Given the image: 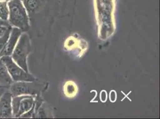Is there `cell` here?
Wrapping results in <instances>:
<instances>
[{
	"label": "cell",
	"instance_id": "cell-11",
	"mask_svg": "<svg viewBox=\"0 0 160 119\" xmlns=\"http://www.w3.org/2000/svg\"><path fill=\"white\" fill-rule=\"evenodd\" d=\"M11 29H12V26L8 27L7 29V31H6V32L0 37V53L3 50L4 47L5 46V45H6V44L7 42V40L9 38Z\"/></svg>",
	"mask_w": 160,
	"mask_h": 119
},
{
	"label": "cell",
	"instance_id": "cell-14",
	"mask_svg": "<svg viewBox=\"0 0 160 119\" xmlns=\"http://www.w3.org/2000/svg\"><path fill=\"white\" fill-rule=\"evenodd\" d=\"M8 88H6V87H0V97L2 96V95L5 93Z\"/></svg>",
	"mask_w": 160,
	"mask_h": 119
},
{
	"label": "cell",
	"instance_id": "cell-16",
	"mask_svg": "<svg viewBox=\"0 0 160 119\" xmlns=\"http://www.w3.org/2000/svg\"><path fill=\"white\" fill-rule=\"evenodd\" d=\"M0 87H1V86H0Z\"/></svg>",
	"mask_w": 160,
	"mask_h": 119
},
{
	"label": "cell",
	"instance_id": "cell-10",
	"mask_svg": "<svg viewBox=\"0 0 160 119\" xmlns=\"http://www.w3.org/2000/svg\"><path fill=\"white\" fill-rule=\"evenodd\" d=\"M9 10L7 1H0V19L8 21Z\"/></svg>",
	"mask_w": 160,
	"mask_h": 119
},
{
	"label": "cell",
	"instance_id": "cell-15",
	"mask_svg": "<svg viewBox=\"0 0 160 119\" xmlns=\"http://www.w3.org/2000/svg\"><path fill=\"white\" fill-rule=\"evenodd\" d=\"M0 1H7V2H8V1H11V0H0Z\"/></svg>",
	"mask_w": 160,
	"mask_h": 119
},
{
	"label": "cell",
	"instance_id": "cell-1",
	"mask_svg": "<svg viewBox=\"0 0 160 119\" xmlns=\"http://www.w3.org/2000/svg\"><path fill=\"white\" fill-rule=\"evenodd\" d=\"M9 14L8 23L10 26L19 28L23 32L30 29V20L25 7L21 0H11L8 2Z\"/></svg>",
	"mask_w": 160,
	"mask_h": 119
},
{
	"label": "cell",
	"instance_id": "cell-12",
	"mask_svg": "<svg viewBox=\"0 0 160 119\" xmlns=\"http://www.w3.org/2000/svg\"><path fill=\"white\" fill-rule=\"evenodd\" d=\"M11 26H0V37L6 32L7 29Z\"/></svg>",
	"mask_w": 160,
	"mask_h": 119
},
{
	"label": "cell",
	"instance_id": "cell-4",
	"mask_svg": "<svg viewBox=\"0 0 160 119\" xmlns=\"http://www.w3.org/2000/svg\"><path fill=\"white\" fill-rule=\"evenodd\" d=\"M1 59L4 63L13 82H32L37 80L33 75L26 72L17 64L12 59L11 56H5Z\"/></svg>",
	"mask_w": 160,
	"mask_h": 119
},
{
	"label": "cell",
	"instance_id": "cell-7",
	"mask_svg": "<svg viewBox=\"0 0 160 119\" xmlns=\"http://www.w3.org/2000/svg\"><path fill=\"white\" fill-rule=\"evenodd\" d=\"M13 96L9 92L8 88L0 97V119L13 118L12 112Z\"/></svg>",
	"mask_w": 160,
	"mask_h": 119
},
{
	"label": "cell",
	"instance_id": "cell-2",
	"mask_svg": "<svg viewBox=\"0 0 160 119\" xmlns=\"http://www.w3.org/2000/svg\"><path fill=\"white\" fill-rule=\"evenodd\" d=\"M31 51V43L30 37L27 32H23L11 55V57L17 64L28 72H29V70L27 59Z\"/></svg>",
	"mask_w": 160,
	"mask_h": 119
},
{
	"label": "cell",
	"instance_id": "cell-13",
	"mask_svg": "<svg viewBox=\"0 0 160 119\" xmlns=\"http://www.w3.org/2000/svg\"><path fill=\"white\" fill-rule=\"evenodd\" d=\"M0 26H11L8 24V21H4V20L0 19Z\"/></svg>",
	"mask_w": 160,
	"mask_h": 119
},
{
	"label": "cell",
	"instance_id": "cell-8",
	"mask_svg": "<svg viewBox=\"0 0 160 119\" xmlns=\"http://www.w3.org/2000/svg\"><path fill=\"white\" fill-rule=\"evenodd\" d=\"M28 14L29 20L44 7L46 0H21Z\"/></svg>",
	"mask_w": 160,
	"mask_h": 119
},
{
	"label": "cell",
	"instance_id": "cell-9",
	"mask_svg": "<svg viewBox=\"0 0 160 119\" xmlns=\"http://www.w3.org/2000/svg\"><path fill=\"white\" fill-rule=\"evenodd\" d=\"M13 82L4 63L0 58V86L8 88Z\"/></svg>",
	"mask_w": 160,
	"mask_h": 119
},
{
	"label": "cell",
	"instance_id": "cell-6",
	"mask_svg": "<svg viewBox=\"0 0 160 119\" xmlns=\"http://www.w3.org/2000/svg\"><path fill=\"white\" fill-rule=\"evenodd\" d=\"M22 33L23 32L19 28L12 27L9 38L3 50L0 53V58L5 56H11Z\"/></svg>",
	"mask_w": 160,
	"mask_h": 119
},
{
	"label": "cell",
	"instance_id": "cell-5",
	"mask_svg": "<svg viewBox=\"0 0 160 119\" xmlns=\"http://www.w3.org/2000/svg\"><path fill=\"white\" fill-rule=\"evenodd\" d=\"M35 96L19 95L13 97L12 106L13 118H20L25 112L31 110L34 106Z\"/></svg>",
	"mask_w": 160,
	"mask_h": 119
},
{
	"label": "cell",
	"instance_id": "cell-3",
	"mask_svg": "<svg viewBox=\"0 0 160 119\" xmlns=\"http://www.w3.org/2000/svg\"><path fill=\"white\" fill-rule=\"evenodd\" d=\"M14 82L8 87V91L13 97L19 95H41L46 88L45 84L37 82Z\"/></svg>",
	"mask_w": 160,
	"mask_h": 119
}]
</instances>
